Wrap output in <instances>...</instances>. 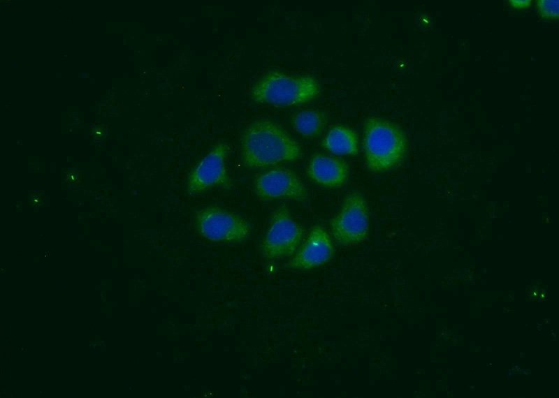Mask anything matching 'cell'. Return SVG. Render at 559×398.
Listing matches in <instances>:
<instances>
[{"instance_id":"1","label":"cell","mask_w":559,"mask_h":398,"mask_svg":"<svg viewBox=\"0 0 559 398\" xmlns=\"http://www.w3.org/2000/svg\"><path fill=\"white\" fill-rule=\"evenodd\" d=\"M241 150L242 163L250 168L294 161L302 155L299 144L281 126L267 119L256 121L245 130Z\"/></svg>"},{"instance_id":"2","label":"cell","mask_w":559,"mask_h":398,"mask_svg":"<svg viewBox=\"0 0 559 398\" xmlns=\"http://www.w3.org/2000/svg\"><path fill=\"white\" fill-rule=\"evenodd\" d=\"M363 150L369 170L386 172L403 160L407 141L398 125L381 118L370 117L364 124Z\"/></svg>"},{"instance_id":"3","label":"cell","mask_w":559,"mask_h":398,"mask_svg":"<svg viewBox=\"0 0 559 398\" xmlns=\"http://www.w3.org/2000/svg\"><path fill=\"white\" fill-rule=\"evenodd\" d=\"M319 91V82L311 75H291L271 71L253 86L251 96L255 102L282 107L306 103Z\"/></svg>"},{"instance_id":"4","label":"cell","mask_w":559,"mask_h":398,"mask_svg":"<svg viewBox=\"0 0 559 398\" xmlns=\"http://www.w3.org/2000/svg\"><path fill=\"white\" fill-rule=\"evenodd\" d=\"M194 223L198 233L213 242L240 243L251 233L249 222L232 212L218 206H209L196 212Z\"/></svg>"},{"instance_id":"5","label":"cell","mask_w":559,"mask_h":398,"mask_svg":"<svg viewBox=\"0 0 559 398\" xmlns=\"http://www.w3.org/2000/svg\"><path fill=\"white\" fill-rule=\"evenodd\" d=\"M330 225L335 240L340 245L364 242L368 237L370 225L368 207L363 195L357 191L349 193Z\"/></svg>"},{"instance_id":"6","label":"cell","mask_w":559,"mask_h":398,"mask_svg":"<svg viewBox=\"0 0 559 398\" xmlns=\"http://www.w3.org/2000/svg\"><path fill=\"white\" fill-rule=\"evenodd\" d=\"M303 235V228L293 220L289 209L281 205L271 216L261 244V254L268 260L290 256L298 248Z\"/></svg>"},{"instance_id":"7","label":"cell","mask_w":559,"mask_h":398,"mask_svg":"<svg viewBox=\"0 0 559 398\" xmlns=\"http://www.w3.org/2000/svg\"><path fill=\"white\" fill-rule=\"evenodd\" d=\"M228 152L226 144L217 143L195 165L187 179V191L189 195L199 194L215 187L231 188L226 165Z\"/></svg>"},{"instance_id":"8","label":"cell","mask_w":559,"mask_h":398,"mask_svg":"<svg viewBox=\"0 0 559 398\" xmlns=\"http://www.w3.org/2000/svg\"><path fill=\"white\" fill-rule=\"evenodd\" d=\"M254 189L261 200L287 199L303 202L307 191L300 178L291 170L273 168L259 174L254 179Z\"/></svg>"},{"instance_id":"9","label":"cell","mask_w":559,"mask_h":398,"mask_svg":"<svg viewBox=\"0 0 559 398\" xmlns=\"http://www.w3.org/2000/svg\"><path fill=\"white\" fill-rule=\"evenodd\" d=\"M335 248L327 231L321 226H314L298 251L285 267L308 270L325 265L333 257Z\"/></svg>"},{"instance_id":"10","label":"cell","mask_w":559,"mask_h":398,"mask_svg":"<svg viewBox=\"0 0 559 398\" xmlns=\"http://www.w3.org/2000/svg\"><path fill=\"white\" fill-rule=\"evenodd\" d=\"M307 175L315 184L333 189L340 187L347 182L349 168L346 162L340 158L317 154L308 164Z\"/></svg>"},{"instance_id":"11","label":"cell","mask_w":559,"mask_h":398,"mask_svg":"<svg viewBox=\"0 0 559 398\" xmlns=\"http://www.w3.org/2000/svg\"><path fill=\"white\" fill-rule=\"evenodd\" d=\"M323 147L338 155H356L358 152V141L356 133L349 127L335 126L322 141Z\"/></svg>"},{"instance_id":"12","label":"cell","mask_w":559,"mask_h":398,"mask_svg":"<svg viewBox=\"0 0 559 398\" xmlns=\"http://www.w3.org/2000/svg\"><path fill=\"white\" fill-rule=\"evenodd\" d=\"M325 115L319 111L305 110L296 113L292 119V124L300 135L313 138L318 136L326 125Z\"/></svg>"},{"instance_id":"13","label":"cell","mask_w":559,"mask_h":398,"mask_svg":"<svg viewBox=\"0 0 559 398\" xmlns=\"http://www.w3.org/2000/svg\"><path fill=\"white\" fill-rule=\"evenodd\" d=\"M558 0H538L537 8L539 17L545 21L558 20Z\"/></svg>"},{"instance_id":"14","label":"cell","mask_w":559,"mask_h":398,"mask_svg":"<svg viewBox=\"0 0 559 398\" xmlns=\"http://www.w3.org/2000/svg\"><path fill=\"white\" fill-rule=\"evenodd\" d=\"M509 2L510 6L516 10L528 8L532 3V1L530 0H510Z\"/></svg>"}]
</instances>
